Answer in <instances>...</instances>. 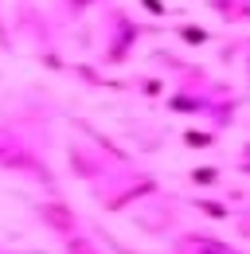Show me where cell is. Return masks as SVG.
Masks as SVG:
<instances>
[{
  "instance_id": "obj_2",
  "label": "cell",
  "mask_w": 250,
  "mask_h": 254,
  "mask_svg": "<svg viewBox=\"0 0 250 254\" xmlns=\"http://www.w3.org/2000/svg\"><path fill=\"white\" fill-rule=\"evenodd\" d=\"M176 254H235L227 243H219V239H211V235H184L180 239V247H176Z\"/></svg>"
},
{
  "instance_id": "obj_1",
  "label": "cell",
  "mask_w": 250,
  "mask_h": 254,
  "mask_svg": "<svg viewBox=\"0 0 250 254\" xmlns=\"http://www.w3.org/2000/svg\"><path fill=\"white\" fill-rule=\"evenodd\" d=\"M35 215H39V223H47V231H51V235H59L62 243L78 231V215H74V211H70V203H62V199L35 203Z\"/></svg>"
},
{
  "instance_id": "obj_5",
  "label": "cell",
  "mask_w": 250,
  "mask_h": 254,
  "mask_svg": "<svg viewBox=\"0 0 250 254\" xmlns=\"http://www.w3.org/2000/svg\"><path fill=\"white\" fill-rule=\"evenodd\" d=\"M184 145H188V149H211V145H215V137H211V133H195V129H191V133H184Z\"/></svg>"
},
{
  "instance_id": "obj_6",
  "label": "cell",
  "mask_w": 250,
  "mask_h": 254,
  "mask_svg": "<svg viewBox=\"0 0 250 254\" xmlns=\"http://www.w3.org/2000/svg\"><path fill=\"white\" fill-rule=\"evenodd\" d=\"M191 184H219V168H195Z\"/></svg>"
},
{
  "instance_id": "obj_7",
  "label": "cell",
  "mask_w": 250,
  "mask_h": 254,
  "mask_svg": "<svg viewBox=\"0 0 250 254\" xmlns=\"http://www.w3.org/2000/svg\"><path fill=\"white\" fill-rule=\"evenodd\" d=\"M180 35H184L188 43H207V32H203V28H180Z\"/></svg>"
},
{
  "instance_id": "obj_3",
  "label": "cell",
  "mask_w": 250,
  "mask_h": 254,
  "mask_svg": "<svg viewBox=\"0 0 250 254\" xmlns=\"http://www.w3.org/2000/svg\"><path fill=\"white\" fill-rule=\"evenodd\" d=\"M66 254H102V251L94 247L86 235H70V239H66Z\"/></svg>"
},
{
  "instance_id": "obj_4",
  "label": "cell",
  "mask_w": 250,
  "mask_h": 254,
  "mask_svg": "<svg viewBox=\"0 0 250 254\" xmlns=\"http://www.w3.org/2000/svg\"><path fill=\"white\" fill-rule=\"evenodd\" d=\"M195 207H199L203 215H211V219H227V215H231V207H223L219 199H195Z\"/></svg>"
},
{
  "instance_id": "obj_8",
  "label": "cell",
  "mask_w": 250,
  "mask_h": 254,
  "mask_svg": "<svg viewBox=\"0 0 250 254\" xmlns=\"http://www.w3.org/2000/svg\"><path fill=\"white\" fill-rule=\"evenodd\" d=\"M141 4H145V8H149V12H156V16H160V12H164V4H160V0H141Z\"/></svg>"
}]
</instances>
